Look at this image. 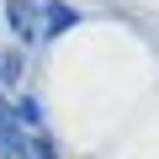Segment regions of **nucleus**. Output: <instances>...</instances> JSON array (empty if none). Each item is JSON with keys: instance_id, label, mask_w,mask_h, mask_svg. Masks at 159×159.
<instances>
[{"instance_id": "1", "label": "nucleus", "mask_w": 159, "mask_h": 159, "mask_svg": "<svg viewBox=\"0 0 159 159\" xmlns=\"http://www.w3.org/2000/svg\"><path fill=\"white\" fill-rule=\"evenodd\" d=\"M6 16H11V27H16L21 43L43 37V21H37V6H32V0H6Z\"/></svg>"}, {"instance_id": "2", "label": "nucleus", "mask_w": 159, "mask_h": 159, "mask_svg": "<svg viewBox=\"0 0 159 159\" xmlns=\"http://www.w3.org/2000/svg\"><path fill=\"white\" fill-rule=\"evenodd\" d=\"M80 21V11L74 6H64V0H48V21H43V32H69Z\"/></svg>"}]
</instances>
